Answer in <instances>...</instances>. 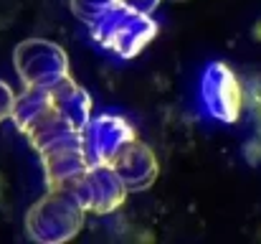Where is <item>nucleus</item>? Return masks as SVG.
<instances>
[{"instance_id":"423d86ee","label":"nucleus","mask_w":261,"mask_h":244,"mask_svg":"<svg viewBox=\"0 0 261 244\" xmlns=\"http://www.w3.org/2000/svg\"><path fill=\"white\" fill-rule=\"evenodd\" d=\"M158 36V23L150 18V13H140V10H132L122 26L114 31L112 41L107 43L109 51H114L117 56L122 59H132L137 56L152 38Z\"/></svg>"},{"instance_id":"ddd939ff","label":"nucleus","mask_w":261,"mask_h":244,"mask_svg":"<svg viewBox=\"0 0 261 244\" xmlns=\"http://www.w3.org/2000/svg\"><path fill=\"white\" fill-rule=\"evenodd\" d=\"M129 8H135V10H140V13H150L152 15V10L160 5V0H124Z\"/></svg>"},{"instance_id":"0eeeda50","label":"nucleus","mask_w":261,"mask_h":244,"mask_svg":"<svg viewBox=\"0 0 261 244\" xmlns=\"http://www.w3.org/2000/svg\"><path fill=\"white\" fill-rule=\"evenodd\" d=\"M89 181H91V211L94 214H112L114 209H119L127 198V186L119 178V173L101 163V165H91L89 168Z\"/></svg>"},{"instance_id":"6e6552de","label":"nucleus","mask_w":261,"mask_h":244,"mask_svg":"<svg viewBox=\"0 0 261 244\" xmlns=\"http://www.w3.org/2000/svg\"><path fill=\"white\" fill-rule=\"evenodd\" d=\"M51 99H54V107L59 112H64L79 130H84L89 125V120H91V97L71 77L61 79L51 89Z\"/></svg>"},{"instance_id":"f257e3e1","label":"nucleus","mask_w":261,"mask_h":244,"mask_svg":"<svg viewBox=\"0 0 261 244\" xmlns=\"http://www.w3.org/2000/svg\"><path fill=\"white\" fill-rule=\"evenodd\" d=\"M84 227V209L66 188H48L43 198H38L28 216L25 232L33 242L59 244L69 242Z\"/></svg>"},{"instance_id":"20e7f679","label":"nucleus","mask_w":261,"mask_h":244,"mask_svg":"<svg viewBox=\"0 0 261 244\" xmlns=\"http://www.w3.org/2000/svg\"><path fill=\"white\" fill-rule=\"evenodd\" d=\"M200 94H203V104L208 109L211 117H216L218 122H236L241 115V84L236 79V74L221 64L213 61L205 74H203V84H200Z\"/></svg>"},{"instance_id":"f8f14e48","label":"nucleus","mask_w":261,"mask_h":244,"mask_svg":"<svg viewBox=\"0 0 261 244\" xmlns=\"http://www.w3.org/2000/svg\"><path fill=\"white\" fill-rule=\"evenodd\" d=\"M13 104H15V94H13V89H10L5 81H0V122H3L5 117L13 115Z\"/></svg>"},{"instance_id":"1a4fd4ad","label":"nucleus","mask_w":261,"mask_h":244,"mask_svg":"<svg viewBox=\"0 0 261 244\" xmlns=\"http://www.w3.org/2000/svg\"><path fill=\"white\" fill-rule=\"evenodd\" d=\"M43 173H46V183L48 188L59 186L66 178H74L79 173H84L87 168H91L84 156L82 145H69V148H59L51 153H43Z\"/></svg>"},{"instance_id":"9b49d317","label":"nucleus","mask_w":261,"mask_h":244,"mask_svg":"<svg viewBox=\"0 0 261 244\" xmlns=\"http://www.w3.org/2000/svg\"><path fill=\"white\" fill-rule=\"evenodd\" d=\"M112 3H117V0H71V10H74V15L89 26L104 8H109Z\"/></svg>"},{"instance_id":"9d476101","label":"nucleus","mask_w":261,"mask_h":244,"mask_svg":"<svg viewBox=\"0 0 261 244\" xmlns=\"http://www.w3.org/2000/svg\"><path fill=\"white\" fill-rule=\"evenodd\" d=\"M51 104H54L51 89H46V86H25V92H23L20 97H15V104H13V115H10V117H13L15 127H18L20 132H25L28 125H31L41 112H46Z\"/></svg>"},{"instance_id":"39448f33","label":"nucleus","mask_w":261,"mask_h":244,"mask_svg":"<svg viewBox=\"0 0 261 244\" xmlns=\"http://www.w3.org/2000/svg\"><path fill=\"white\" fill-rule=\"evenodd\" d=\"M112 168L119 173V178L124 181V186H127L129 193H137V191L150 188L158 181V173H160V165H158L155 153L145 143H140V140H132L114 158Z\"/></svg>"},{"instance_id":"f03ea898","label":"nucleus","mask_w":261,"mask_h":244,"mask_svg":"<svg viewBox=\"0 0 261 244\" xmlns=\"http://www.w3.org/2000/svg\"><path fill=\"white\" fill-rule=\"evenodd\" d=\"M15 72L25 86H46L54 89L61 79L69 77V56L61 46L41 38H31L15 46L13 54Z\"/></svg>"},{"instance_id":"7ed1b4c3","label":"nucleus","mask_w":261,"mask_h":244,"mask_svg":"<svg viewBox=\"0 0 261 244\" xmlns=\"http://www.w3.org/2000/svg\"><path fill=\"white\" fill-rule=\"evenodd\" d=\"M137 140L135 127L117 115H99L91 117L89 125L82 130V148L87 156L89 165H112L114 158L132 143Z\"/></svg>"}]
</instances>
